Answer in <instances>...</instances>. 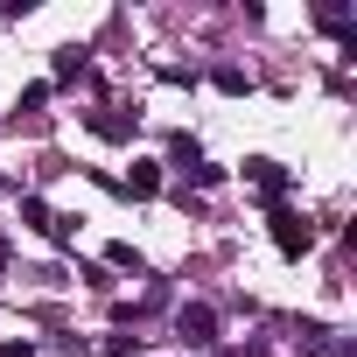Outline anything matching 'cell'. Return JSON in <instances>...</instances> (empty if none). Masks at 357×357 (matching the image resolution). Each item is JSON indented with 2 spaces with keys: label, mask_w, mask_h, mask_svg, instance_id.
<instances>
[{
  "label": "cell",
  "mask_w": 357,
  "mask_h": 357,
  "mask_svg": "<svg viewBox=\"0 0 357 357\" xmlns=\"http://www.w3.org/2000/svg\"><path fill=\"white\" fill-rule=\"evenodd\" d=\"M245 84H252V77H245L238 63H225V70H218V91H245Z\"/></svg>",
  "instance_id": "ba28073f"
},
{
  "label": "cell",
  "mask_w": 357,
  "mask_h": 357,
  "mask_svg": "<svg viewBox=\"0 0 357 357\" xmlns=\"http://www.w3.org/2000/svg\"><path fill=\"white\" fill-rule=\"evenodd\" d=\"M168 161H183V168H197L204 154H197V140H190V133H175V140H168Z\"/></svg>",
  "instance_id": "8992f818"
},
{
  "label": "cell",
  "mask_w": 357,
  "mask_h": 357,
  "mask_svg": "<svg viewBox=\"0 0 357 357\" xmlns=\"http://www.w3.org/2000/svg\"><path fill=\"white\" fill-rule=\"evenodd\" d=\"M133 126H140V112H91L98 140H133Z\"/></svg>",
  "instance_id": "3957f363"
},
{
  "label": "cell",
  "mask_w": 357,
  "mask_h": 357,
  "mask_svg": "<svg viewBox=\"0 0 357 357\" xmlns=\"http://www.w3.org/2000/svg\"><path fill=\"white\" fill-rule=\"evenodd\" d=\"M245 175H252L266 197H287V168H280V161H245Z\"/></svg>",
  "instance_id": "277c9868"
},
{
  "label": "cell",
  "mask_w": 357,
  "mask_h": 357,
  "mask_svg": "<svg viewBox=\"0 0 357 357\" xmlns=\"http://www.w3.org/2000/svg\"><path fill=\"white\" fill-rule=\"evenodd\" d=\"M56 77H84V50H56Z\"/></svg>",
  "instance_id": "52a82bcc"
},
{
  "label": "cell",
  "mask_w": 357,
  "mask_h": 357,
  "mask_svg": "<svg viewBox=\"0 0 357 357\" xmlns=\"http://www.w3.org/2000/svg\"><path fill=\"white\" fill-rule=\"evenodd\" d=\"M273 245H280V259H301V252L315 245V225L294 218V211H273Z\"/></svg>",
  "instance_id": "6da1fadb"
},
{
  "label": "cell",
  "mask_w": 357,
  "mask_h": 357,
  "mask_svg": "<svg viewBox=\"0 0 357 357\" xmlns=\"http://www.w3.org/2000/svg\"><path fill=\"white\" fill-rule=\"evenodd\" d=\"M175 329H183L190 343H218V315H211L204 301H183V308H175Z\"/></svg>",
  "instance_id": "7a4b0ae2"
},
{
  "label": "cell",
  "mask_w": 357,
  "mask_h": 357,
  "mask_svg": "<svg viewBox=\"0 0 357 357\" xmlns=\"http://www.w3.org/2000/svg\"><path fill=\"white\" fill-rule=\"evenodd\" d=\"M126 190H133V197H154V190H161V161H133Z\"/></svg>",
  "instance_id": "5b68a950"
}]
</instances>
